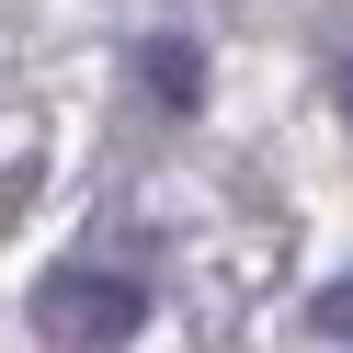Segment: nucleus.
<instances>
[{
	"mask_svg": "<svg viewBox=\"0 0 353 353\" xmlns=\"http://www.w3.org/2000/svg\"><path fill=\"white\" fill-rule=\"evenodd\" d=\"M342 114H353V69H342Z\"/></svg>",
	"mask_w": 353,
	"mask_h": 353,
	"instance_id": "obj_4",
	"label": "nucleus"
},
{
	"mask_svg": "<svg viewBox=\"0 0 353 353\" xmlns=\"http://www.w3.org/2000/svg\"><path fill=\"white\" fill-rule=\"evenodd\" d=\"M148 80H160V103H194V80H205V57H194L183 34H160V46H148Z\"/></svg>",
	"mask_w": 353,
	"mask_h": 353,
	"instance_id": "obj_2",
	"label": "nucleus"
},
{
	"mask_svg": "<svg viewBox=\"0 0 353 353\" xmlns=\"http://www.w3.org/2000/svg\"><path fill=\"white\" fill-rule=\"evenodd\" d=\"M34 330L80 342V353H114L148 330V285L114 274V262H57V274H34Z\"/></svg>",
	"mask_w": 353,
	"mask_h": 353,
	"instance_id": "obj_1",
	"label": "nucleus"
},
{
	"mask_svg": "<svg viewBox=\"0 0 353 353\" xmlns=\"http://www.w3.org/2000/svg\"><path fill=\"white\" fill-rule=\"evenodd\" d=\"M307 319H319V330H353V285H330V296L307 307Z\"/></svg>",
	"mask_w": 353,
	"mask_h": 353,
	"instance_id": "obj_3",
	"label": "nucleus"
}]
</instances>
